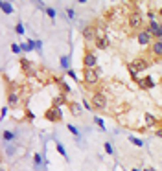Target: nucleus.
<instances>
[{
    "mask_svg": "<svg viewBox=\"0 0 162 171\" xmlns=\"http://www.w3.org/2000/svg\"><path fill=\"white\" fill-rule=\"evenodd\" d=\"M33 162H35V166H41V162H42L41 155H33Z\"/></svg>",
    "mask_w": 162,
    "mask_h": 171,
    "instance_id": "28",
    "label": "nucleus"
},
{
    "mask_svg": "<svg viewBox=\"0 0 162 171\" xmlns=\"http://www.w3.org/2000/svg\"><path fill=\"white\" fill-rule=\"evenodd\" d=\"M22 97H26L24 96V88L18 87V85H11V88L8 90V107H13L17 109L22 101Z\"/></svg>",
    "mask_w": 162,
    "mask_h": 171,
    "instance_id": "3",
    "label": "nucleus"
},
{
    "mask_svg": "<svg viewBox=\"0 0 162 171\" xmlns=\"http://www.w3.org/2000/svg\"><path fill=\"white\" fill-rule=\"evenodd\" d=\"M107 94L103 92V90H94L92 92V96H90V105H92V109L94 110H107Z\"/></svg>",
    "mask_w": 162,
    "mask_h": 171,
    "instance_id": "4",
    "label": "nucleus"
},
{
    "mask_svg": "<svg viewBox=\"0 0 162 171\" xmlns=\"http://www.w3.org/2000/svg\"><path fill=\"white\" fill-rule=\"evenodd\" d=\"M94 123H96L101 131H105V123H103V120H101L100 116H94Z\"/></svg>",
    "mask_w": 162,
    "mask_h": 171,
    "instance_id": "23",
    "label": "nucleus"
},
{
    "mask_svg": "<svg viewBox=\"0 0 162 171\" xmlns=\"http://www.w3.org/2000/svg\"><path fill=\"white\" fill-rule=\"evenodd\" d=\"M100 77H101L100 68H83V85H85L87 88L98 87Z\"/></svg>",
    "mask_w": 162,
    "mask_h": 171,
    "instance_id": "2",
    "label": "nucleus"
},
{
    "mask_svg": "<svg viewBox=\"0 0 162 171\" xmlns=\"http://www.w3.org/2000/svg\"><path fill=\"white\" fill-rule=\"evenodd\" d=\"M64 103L68 105V101H66V94H63V92L52 97V107H59V109H61V105H64Z\"/></svg>",
    "mask_w": 162,
    "mask_h": 171,
    "instance_id": "14",
    "label": "nucleus"
},
{
    "mask_svg": "<svg viewBox=\"0 0 162 171\" xmlns=\"http://www.w3.org/2000/svg\"><path fill=\"white\" fill-rule=\"evenodd\" d=\"M158 17H162V8H158Z\"/></svg>",
    "mask_w": 162,
    "mask_h": 171,
    "instance_id": "37",
    "label": "nucleus"
},
{
    "mask_svg": "<svg viewBox=\"0 0 162 171\" xmlns=\"http://www.w3.org/2000/svg\"><path fill=\"white\" fill-rule=\"evenodd\" d=\"M66 129H68V133H72V134H74L76 138H79V136H81V133H79V129H78L76 125H72V123H68V125H66Z\"/></svg>",
    "mask_w": 162,
    "mask_h": 171,
    "instance_id": "20",
    "label": "nucleus"
},
{
    "mask_svg": "<svg viewBox=\"0 0 162 171\" xmlns=\"http://www.w3.org/2000/svg\"><path fill=\"white\" fill-rule=\"evenodd\" d=\"M103 149H105V153H107V155H114V149H112V145H111L109 142H105V143H103Z\"/></svg>",
    "mask_w": 162,
    "mask_h": 171,
    "instance_id": "25",
    "label": "nucleus"
},
{
    "mask_svg": "<svg viewBox=\"0 0 162 171\" xmlns=\"http://www.w3.org/2000/svg\"><path fill=\"white\" fill-rule=\"evenodd\" d=\"M55 83H57V85L61 87V90H63V94H68V92H70V87H68V85H66V83H64V81H63L61 77H57V79H55Z\"/></svg>",
    "mask_w": 162,
    "mask_h": 171,
    "instance_id": "18",
    "label": "nucleus"
},
{
    "mask_svg": "<svg viewBox=\"0 0 162 171\" xmlns=\"http://www.w3.org/2000/svg\"><path fill=\"white\" fill-rule=\"evenodd\" d=\"M83 105H85V109H87V110H90V109H92V105H90L87 100H83Z\"/></svg>",
    "mask_w": 162,
    "mask_h": 171,
    "instance_id": "32",
    "label": "nucleus"
},
{
    "mask_svg": "<svg viewBox=\"0 0 162 171\" xmlns=\"http://www.w3.org/2000/svg\"><path fill=\"white\" fill-rule=\"evenodd\" d=\"M136 41H138V44H142V46H151L155 39H153V33L146 28V30L136 33Z\"/></svg>",
    "mask_w": 162,
    "mask_h": 171,
    "instance_id": "7",
    "label": "nucleus"
},
{
    "mask_svg": "<svg viewBox=\"0 0 162 171\" xmlns=\"http://www.w3.org/2000/svg\"><path fill=\"white\" fill-rule=\"evenodd\" d=\"M48 76V72H46L44 68H37V72H35V77L39 79V81H44V77Z\"/></svg>",
    "mask_w": 162,
    "mask_h": 171,
    "instance_id": "19",
    "label": "nucleus"
},
{
    "mask_svg": "<svg viewBox=\"0 0 162 171\" xmlns=\"http://www.w3.org/2000/svg\"><path fill=\"white\" fill-rule=\"evenodd\" d=\"M68 76H70L72 79H78V76H76V72H74V70H68Z\"/></svg>",
    "mask_w": 162,
    "mask_h": 171,
    "instance_id": "31",
    "label": "nucleus"
},
{
    "mask_svg": "<svg viewBox=\"0 0 162 171\" xmlns=\"http://www.w3.org/2000/svg\"><path fill=\"white\" fill-rule=\"evenodd\" d=\"M55 149H57V153L64 158V160H68V155H66V149H64V145L59 142V140H55Z\"/></svg>",
    "mask_w": 162,
    "mask_h": 171,
    "instance_id": "16",
    "label": "nucleus"
},
{
    "mask_svg": "<svg viewBox=\"0 0 162 171\" xmlns=\"http://www.w3.org/2000/svg\"><path fill=\"white\" fill-rule=\"evenodd\" d=\"M66 15H68V17H74V9L68 8V9H66Z\"/></svg>",
    "mask_w": 162,
    "mask_h": 171,
    "instance_id": "34",
    "label": "nucleus"
},
{
    "mask_svg": "<svg viewBox=\"0 0 162 171\" xmlns=\"http://www.w3.org/2000/svg\"><path fill=\"white\" fill-rule=\"evenodd\" d=\"M20 66H22V72H24L26 76H35V72H37V66L30 61V59H26V57H22L20 59Z\"/></svg>",
    "mask_w": 162,
    "mask_h": 171,
    "instance_id": "9",
    "label": "nucleus"
},
{
    "mask_svg": "<svg viewBox=\"0 0 162 171\" xmlns=\"http://www.w3.org/2000/svg\"><path fill=\"white\" fill-rule=\"evenodd\" d=\"M142 171H155V169H153V167H151V166H147V167H144V169H142Z\"/></svg>",
    "mask_w": 162,
    "mask_h": 171,
    "instance_id": "36",
    "label": "nucleus"
},
{
    "mask_svg": "<svg viewBox=\"0 0 162 171\" xmlns=\"http://www.w3.org/2000/svg\"><path fill=\"white\" fill-rule=\"evenodd\" d=\"M149 48H151V54L157 59H162V41H153V44Z\"/></svg>",
    "mask_w": 162,
    "mask_h": 171,
    "instance_id": "12",
    "label": "nucleus"
},
{
    "mask_svg": "<svg viewBox=\"0 0 162 171\" xmlns=\"http://www.w3.org/2000/svg\"><path fill=\"white\" fill-rule=\"evenodd\" d=\"M94 46L98 48V50H105V48H109V37L107 35H98V39L94 41Z\"/></svg>",
    "mask_w": 162,
    "mask_h": 171,
    "instance_id": "13",
    "label": "nucleus"
},
{
    "mask_svg": "<svg viewBox=\"0 0 162 171\" xmlns=\"http://www.w3.org/2000/svg\"><path fill=\"white\" fill-rule=\"evenodd\" d=\"M129 64H131V66H134V70L138 72V74L149 68V61H147V59H144V57H136V59H133Z\"/></svg>",
    "mask_w": 162,
    "mask_h": 171,
    "instance_id": "10",
    "label": "nucleus"
},
{
    "mask_svg": "<svg viewBox=\"0 0 162 171\" xmlns=\"http://www.w3.org/2000/svg\"><path fill=\"white\" fill-rule=\"evenodd\" d=\"M2 136H4V140H6V142H11V140H15V134H13L11 131H4V133H2Z\"/></svg>",
    "mask_w": 162,
    "mask_h": 171,
    "instance_id": "22",
    "label": "nucleus"
},
{
    "mask_svg": "<svg viewBox=\"0 0 162 171\" xmlns=\"http://www.w3.org/2000/svg\"><path fill=\"white\" fill-rule=\"evenodd\" d=\"M44 118L48 120V121H52V123H57V121L63 120V112H61L59 107H50L48 110L44 112Z\"/></svg>",
    "mask_w": 162,
    "mask_h": 171,
    "instance_id": "8",
    "label": "nucleus"
},
{
    "mask_svg": "<svg viewBox=\"0 0 162 171\" xmlns=\"http://www.w3.org/2000/svg\"><path fill=\"white\" fill-rule=\"evenodd\" d=\"M68 109H70V114L74 118H79L81 116V105L76 103V101H68Z\"/></svg>",
    "mask_w": 162,
    "mask_h": 171,
    "instance_id": "15",
    "label": "nucleus"
},
{
    "mask_svg": "<svg viewBox=\"0 0 162 171\" xmlns=\"http://www.w3.org/2000/svg\"><path fill=\"white\" fill-rule=\"evenodd\" d=\"M41 48H42L41 41H35V52H41Z\"/></svg>",
    "mask_w": 162,
    "mask_h": 171,
    "instance_id": "30",
    "label": "nucleus"
},
{
    "mask_svg": "<svg viewBox=\"0 0 162 171\" xmlns=\"http://www.w3.org/2000/svg\"><path fill=\"white\" fill-rule=\"evenodd\" d=\"M44 13L48 15L50 18H55V17H57V11H55L54 8H46V9H44Z\"/></svg>",
    "mask_w": 162,
    "mask_h": 171,
    "instance_id": "24",
    "label": "nucleus"
},
{
    "mask_svg": "<svg viewBox=\"0 0 162 171\" xmlns=\"http://www.w3.org/2000/svg\"><path fill=\"white\" fill-rule=\"evenodd\" d=\"M131 171H140V169H136V167H133V169H131Z\"/></svg>",
    "mask_w": 162,
    "mask_h": 171,
    "instance_id": "38",
    "label": "nucleus"
},
{
    "mask_svg": "<svg viewBox=\"0 0 162 171\" xmlns=\"http://www.w3.org/2000/svg\"><path fill=\"white\" fill-rule=\"evenodd\" d=\"M61 64H63V68L68 70V57H61Z\"/></svg>",
    "mask_w": 162,
    "mask_h": 171,
    "instance_id": "29",
    "label": "nucleus"
},
{
    "mask_svg": "<svg viewBox=\"0 0 162 171\" xmlns=\"http://www.w3.org/2000/svg\"><path fill=\"white\" fill-rule=\"evenodd\" d=\"M6 116H8V107L2 109V118H6Z\"/></svg>",
    "mask_w": 162,
    "mask_h": 171,
    "instance_id": "35",
    "label": "nucleus"
},
{
    "mask_svg": "<svg viewBox=\"0 0 162 171\" xmlns=\"http://www.w3.org/2000/svg\"><path fill=\"white\" fill-rule=\"evenodd\" d=\"M15 31H17L18 35H24V26H22V24L18 22V24H17V26H15Z\"/></svg>",
    "mask_w": 162,
    "mask_h": 171,
    "instance_id": "26",
    "label": "nucleus"
},
{
    "mask_svg": "<svg viewBox=\"0 0 162 171\" xmlns=\"http://www.w3.org/2000/svg\"><path fill=\"white\" fill-rule=\"evenodd\" d=\"M11 52H13V54H20V52H22V48H20L18 44L13 42V44H11Z\"/></svg>",
    "mask_w": 162,
    "mask_h": 171,
    "instance_id": "27",
    "label": "nucleus"
},
{
    "mask_svg": "<svg viewBox=\"0 0 162 171\" xmlns=\"http://www.w3.org/2000/svg\"><path fill=\"white\" fill-rule=\"evenodd\" d=\"M155 134H157L158 138H162V127H160V129H157V131H155Z\"/></svg>",
    "mask_w": 162,
    "mask_h": 171,
    "instance_id": "33",
    "label": "nucleus"
},
{
    "mask_svg": "<svg viewBox=\"0 0 162 171\" xmlns=\"http://www.w3.org/2000/svg\"><path fill=\"white\" fill-rule=\"evenodd\" d=\"M0 8H2V11L8 13V15L15 11V9H13V4H9V2H0Z\"/></svg>",
    "mask_w": 162,
    "mask_h": 171,
    "instance_id": "17",
    "label": "nucleus"
},
{
    "mask_svg": "<svg viewBox=\"0 0 162 171\" xmlns=\"http://www.w3.org/2000/svg\"><path fill=\"white\" fill-rule=\"evenodd\" d=\"M129 142H131L133 145H136V147H144V140L136 138V136H129Z\"/></svg>",
    "mask_w": 162,
    "mask_h": 171,
    "instance_id": "21",
    "label": "nucleus"
},
{
    "mask_svg": "<svg viewBox=\"0 0 162 171\" xmlns=\"http://www.w3.org/2000/svg\"><path fill=\"white\" fill-rule=\"evenodd\" d=\"M83 68H98V55L94 50L90 48H85L83 54Z\"/></svg>",
    "mask_w": 162,
    "mask_h": 171,
    "instance_id": "5",
    "label": "nucleus"
},
{
    "mask_svg": "<svg viewBox=\"0 0 162 171\" xmlns=\"http://www.w3.org/2000/svg\"><path fill=\"white\" fill-rule=\"evenodd\" d=\"M136 83H138V87L144 88V90H149V88H153V87L157 85V81H155L153 77H149V76H146V77H138Z\"/></svg>",
    "mask_w": 162,
    "mask_h": 171,
    "instance_id": "11",
    "label": "nucleus"
},
{
    "mask_svg": "<svg viewBox=\"0 0 162 171\" xmlns=\"http://www.w3.org/2000/svg\"><path fill=\"white\" fill-rule=\"evenodd\" d=\"M83 39H85V42H94L98 39V28H96V24H87V26L83 28Z\"/></svg>",
    "mask_w": 162,
    "mask_h": 171,
    "instance_id": "6",
    "label": "nucleus"
},
{
    "mask_svg": "<svg viewBox=\"0 0 162 171\" xmlns=\"http://www.w3.org/2000/svg\"><path fill=\"white\" fill-rule=\"evenodd\" d=\"M127 26H129V30H136V31L146 30V17H144V13L140 9H138V11H131L127 15Z\"/></svg>",
    "mask_w": 162,
    "mask_h": 171,
    "instance_id": "1",
    "label": "nucleus"
}]
</instances>
